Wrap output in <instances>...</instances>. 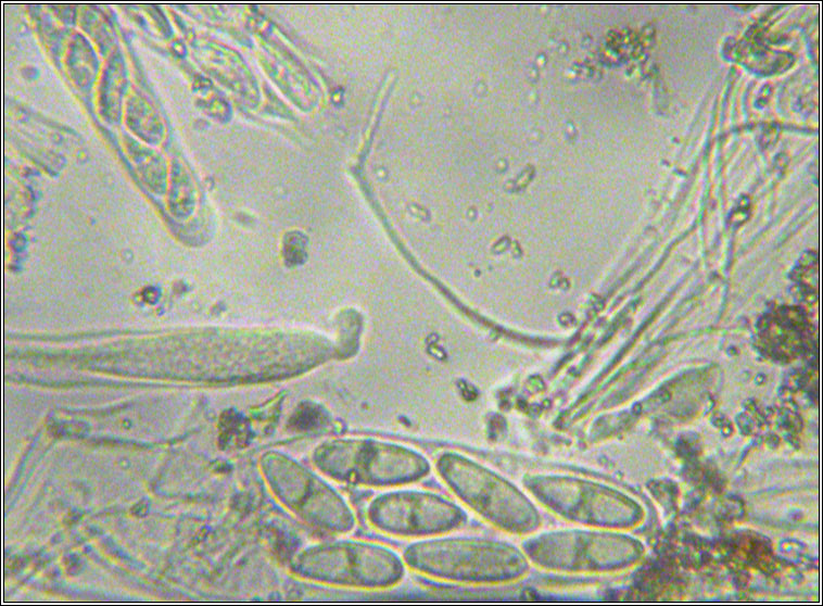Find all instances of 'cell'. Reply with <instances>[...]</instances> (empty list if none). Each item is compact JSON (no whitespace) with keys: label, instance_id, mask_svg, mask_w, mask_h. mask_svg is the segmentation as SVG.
<instances>
[{"label":"cell","instance_id":"3","mask_svg":"<svg viewBox=\"0 0 823 606\" xmlns=\"http://www.w3.org/2000/svg\"><path fill=\"white\" fill-rule=\"evenodd\" d=\"M426 545L428 552L422 547L420 552L446 557V559L438 558V560H425L414 565L430 571V573L445 577H461L463 579L468 577L483 579L486 577L490 579L493 576H503L506 571L511 575L515 572L512 570L516 567L515 564H521L518 561L517 554L509 552L506 547L503 548L501 545L490 543L461 542L455 545V542H436Z\"/></svg>","mask_w":823,"mask_h":606},{"label":"cell","instance_id":"2","mask_svg":"<svg viewBox=\"0 0 823 606\" xmlns=\"http://www.w3.org/2000/svg\"><path fill=\"white\" fill-rule=\"evenodd\" d=\"M372 521L384 530L402 534L430 533L455 527L460 514L441 498L421 493H401L376 501Z\"/></svg>","mask_w":823,"mask_h":606},{"label":"cell","instance_id":"1","mask_svg":"<svg viewBox=\"0 0 823 606\" xmlns=\"http://www.w3.org/2000/svg\"><path fill=\"white\" fill-rule=\"evenodd\" d=\"M318 459L341 478L375 483L415 479L427 469L415 453L377 442L337 443L324 447Z\"/></svg>","mask_w":823,"mask_h":606},{"label":"cell","instance_id":"4","mask_svg":"<svg viewBox=\"0 0 823 606\" xmlns=\"http://www.w3.org/2000/svg\"><path fill=\"white\" fill-rule=\"evenodd\" d=\"M470 471L468 479L463 477L461 483L456 482L458 484L454 487L463 493L460 495L464 500L488 515L492 521L511 528L514 522L517 528L527 516L523 512H532L528 509L526 498L497 477L479 468Z\"/></svg>","mask_w":823,"mask_h":606},{"label":"cell","instance_id":"5","mask_svg":"<svg viewBox=\"0 0 823 606\" xmlns=\"http://www.w3.org/2000/svg\"><path fill=\"white\" fill-rule=\"evenodd\" d=\"M289 468L293 479L290 478L287 471L280 469V474L283 477L270 472V475H274V477H269L271 484H274L277 493L290 507L297 510V513L307 515L308 518L314 515V521H318L316 515L317 508L313 503L335 502L333 494L328 492L318 480L311 478L312 476L299 469L301 467H293L289 463Z\"/></svg>","mask_w":823,"mask_h":606}]
</instances>
